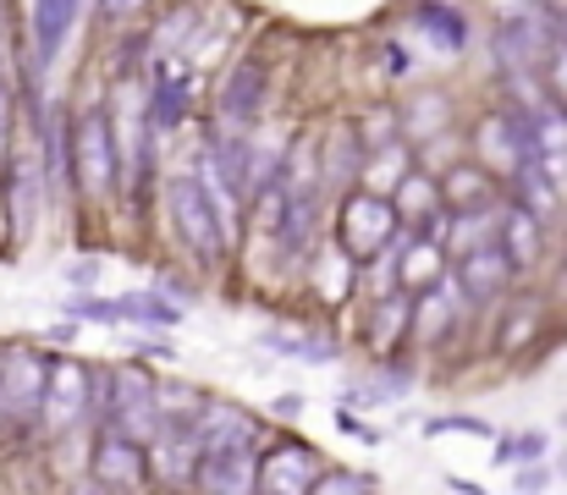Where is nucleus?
Returning a JSON list of instances; mask_svg holds the SVG:
<instances>
[{"mask_svg": "<svg viewBox=\"0 0 567 495\" xmlns=\"http://www.w3.org/2000/svg\"><path fill=\"white\" fill-rule=\"evenodd\" d=\"M193 479L215 495H248L259 485V457H254V424L231 408H215L198 419V457H193Z\"/></svg>", "mask_w": 567, "mask_h": 495, "instance_id": "f257e3e1", "label": "nucleus"}, {"mask_svg": "<svg viewBox=\"0 0 567 495\" xmlns=\"http://www.w3.org/2000/svg\"><path fill=\"white\" fill-rule=\"evenodd\" d=\"M402 220H396V204L380 198V193H348L337 204V248L353 259V265H375L380 254L396 243Z\"/></svg>", "mask_w": 567, "mask_h": 495, "instance_id": "f03ea898", "label": "nucleus"}, {"mask_svg": "<svg viewBox=\"0 0 567 495\" xmlns=\"http://www.w3.org/2000/svg\"><path fill=\"white\" fill-rule=\"evenodd\" d=\"M166 204H172V220L183 231V248H188L198 265H220L226 254V220H220V204L204 182L193 176H172L166 182Z\"/></svg>", "mask_w": 567, "mask_h": 495, "instance_id": "7ed1b4c3", "label": "nucleus"}, {"mask_svg": "<svg viewBox=\"0 0 567 495\" xmlns=\"http://www.w3.org/2000/svg\"><path fill=\"white\" fill-rule=\"evenodd\" d=\"M100 419H105V430L133 435V441L150 446L155 430H161V419H166V408H161V385H155L144 369H116V374H105Z\"/></svg>", "mask_w": 567, "mask_h": 495, "instance_id": "20e7f679", "label": "nucleus"}, {"mask_svg": "<svg viewBox=\"0 0 567 495\" xmlns=\"http://www.w3.org/2000/svg\"><path fill=\"white\" fill-rule=\"evenodd\" d=\"M72 176L89 198H105L122 176V155H116V127L105 111H83L72 122Z\"/></svg>", "mask_w": 567, "mask_h": 495, "instance_id": "39448f33", "label": "nucleus"}, {"mask_svg": "<svg viewBox=\"0 0 567 495\" xmlns=\"http://www.w3.org/2000/svg\"><path fill=\"white\" fill-rule=\"evenodd\" d=\"M44 374H50V358L44 352L6 347L0 352V419L33 424L39 419V402H44Z\"/></svg>", "mask_w": 567, "mask_h": 495, "instance_id": "423d86ee", "label": "nucleus"}, {"mask_svg": "<svg viewBox=\"0 0 567 495\" xmlns=\"http://www.w3.org/2000/svg\"><path fill=\"white\" fill-rule=\"evenodd\" d=\"M474 161L485 165L491 176H518L524 161H535V144H529V116L518 111H496L474 127Z\"/></svg>", "mask_w": 567, "mask_h": 495, "instance_id": "0eeeda50", "label": "nucleus"}, {"mask_svg": "<svg viewBox=\"0 0 567 495\" xmlns=\"http://www.w3.org/2000/svg\"><path fill=\"white\" fill-rule=\"evenodd\" d=\"M89 391H94L89 369H83L78 358H55V363H50V374H44L39 424H44L50 435H66L72 424H83V413H89Z\"/></svg>", "mask_w": 567, "mask_h": 495, "instance_id": "6e6552de", "label": "nucleus"}, {"mask_svg": "<svg viewBox=\"0 0 567 495\" xmlns=\"http://www.w3.org/2000/svg\"><path fill=\"white\" fill-rule=\"evenodd\" d=\"M507 287H513V259H507L496 243H480V248H468V254L457 259V298H463V303L485 309V303H496Z\"/></svg>", "mask_w": 567, "mask_h": 495, "instance_id": "1a4fd4ad", "label": "nucleus"}, {"mask_svg": "<svg viewBox=\"0 0 567 495\" xmlns=\"http://www.w3.org/2000/svg\"><path fill=\"white\" fill-rule=\"evenodd\" d=\"M89 468H94V485H105V491H138V485H144V468H150V457H144V441L105 430V435L94 441V457H89Z\"/></svg>", "mask_w": 567, "mask_h": 495, "instance_id": "9d476101", "label": "nucleus"}, {"mask_svg": "<svg viewBox=\"0 0 567 495\" xmlns=\"http://www.w3.org/2000/svg\"><path fill=\"white\" fill-rule=\"evenodd\" d=\"M315 468H320V457L309 446H276L270 457H259V491L303 495V491H315V479H320Z\"/></svg>", "mask_w": 567, "mask_h": 495, "instance_id": "9b49d317", "label": "nucleus"}, {"mask_svg": "<svg viewBox=\"0 0 567 495\" xmlns=\"http://www.w3.org/2000/svg\"><path fill=\"white\" fill-rule=\"evenodd\" d=\"M391 204H396V220L402 226H413V231H441L446 226V204H441V182H430L424 171H408L402 182H396V193H391Z\"/></svg>", "mask_w": 567, "mask_h": 495, "instance_id": "f8f14e48", "label": "nucleus"}, {"mask_svg": "<svg viewBox=\"0 0 567 495\" xmlns=\"http://www.w3.org/2000/svg\"><path fill=\"white\" fill-rule=\"evenodd\" d=\"M441 270H446L441 237H435V231H413V243L396 254V292L419 298V292H430V287L441 281Z\"/></svg>", "mask_w": 567, "mask_h": 495, "instance_id": "ddd939ff", "label": "nucleus"}, {"mask_svg": "<svg viewBox=\"0 0 567 495\" xmlns=\"http://www.w3.org/2000/svg\"><path fill=\"white\" fill-rule=\"evenodd\" d=\"M441 204H446V215H457V209H491L496 204V176L480 161H457L441 176Z\"/></svg>", "mask_w": 567, "mask_h": 495, "instance_id": "4468645a", "label": "nucleus"}, {"mask_svg": "<svg viewBox=\"0 0 567 495\" xmlns=\"http://www.w3.org/2000/svg\"><path fill=\"white\" fill-rule=\"evenodd\" d=\"M83 0H33V61L50 66L66 44V33L78 28Z\"/></svg>", "mask_w": 567, "mask_h": 495, "instance_id": "2eb2a0df", "label": "nucleus"}, {"mask_svg": "<svg viewBox=\"0 0 567 495\" xmlns=\"http://www.w3.org/2000/svg\"><path fill=\"white\" fill-rule=\"evenodd\" d=\"M259 100H265V66H259V61H243V66L226 78V89H220V116H226L231 127H243V122H254Z\"/></svg>", "mask_w": 567, "mask_h": 495, "instance_id": "dca6fc26", "label": "nucleus"}, {"mask_svg": "<svg viewBox=\"0 0 567 495\" xmlns=\"http://www.w3.org/2000/svg\"><path fill=\"white\" fill-rule=\"evenodd\" d=\"M496 248L513 259V270H529L535 259H540V215L535 209H507L502 215V237H496Z\"/></svg>", "mask_w": 567, "mask_h": 495, "instance_id": "f3484780", "label": "nucleus"}, {"mask_svg": "<svg viewBox=\"0 0 567 495\" xmlns=\"http://www.w3.org/2000/svg\"><path fill=\"white\" fill-rule=\"evenodd\" d=\"M183 116H188V72H183L177 61H166V66H161V78H155L150 122H155V127H177Z\"/></svg>", "mask_w": 567, "mask_h": 495, "instance_id": "a211bd4d", "label": "nucleus"}, {"mask_svg": "<svg viewBox=\"0 0 567 495\" xmlns=\"http://www.w3.org/2000/svg\"><path fill=\"white\" fill-rule=\"evenodd\" d=\"M11 187H17V198H11V209H17V237H28V231H33V204H39V193H33V161L11 165Z\"/></svg>", "mask_w": 567, "mask_h": 495, "instance_id": "6ab92c4d", "label": "nucleus"}, {"mask_svg": "<svg viewBox=\"0 0 567 495\" xmlns=\"http://www.w3.org/2000/svg\"><path fill=\"white\" fill-rule=\"evenodd\" d=\"M419 22H424V33L435 28L446 44H463V17H457V11H446V6H424V11H419Z\"/></svg>", "mask_w": 567, "mask_h": 495, "instance_id": "aec40b11", "label": "nucleus"}, {"mask_svg": "<svg viewBox=\"0 0 567 495\" xmlns=\"http://www.w3.org/2000/svg\"><path fill=\"white\" fill-rule=\"evenodd\" d=\"M540 66H546V78H551V94L567 105V39L563 33L551 39V50H546V61H540Z\"/></svg>", "mask_w": 567, "mask_h": 495, "instance_id": "412c9836", "label": "nucleus"}, {"mask_svg": "<svg viewBox=\"0 0 567 495\" xmlns=\"http://www.w3.org/2000/svg\"><path fill=\"white\" fill-rule=\"evenodd\" d=\"M315 491H370V479H359V474H320Z\"/></svg>", "mask_w": 567, "mask_h": 495, "instance_id": "4be33fe9", "label": "nucleus"}, {"mask_svg": "<svg viewBox=\"0 0 567 495\" xmlns=\"http://www.w3.org/2000/svg\"><path fill=\"white\" fill-rule=\"evenodd\" d=\"M144 0H100V11H105V22H127L133 11H138Z\"/></svg>", "mask_w": 567, "mask_h": 495, "instance_id": "5701e85b", "label": "nucleus"}, {"mask_svg": "<svg viewBox=\"0 0 567 495\" xmlns=\"http://www.w3.org/2000/svg\"><path fill=\"white\" fill-rule=\"evenodd\" d=\"M6 133H11V89L0 83V165H6Z\"/></svg>", "mask_w": 567, "mask_h": 495, "instance_id": "b1692460", "label": "nucleus"}, {"mask_svg": "<svg viewBox=\"0 0 567 495\" xmlns=\"http://www.w3.org/2000/svg\"><path fill=\"white\" fill-rule=\"evenodd\" d=\"M0 28H6V11H0Z\"/></svg>", "mask_w": 567, "mask_h": 495, "instance_id": "393cba45", "label": "nucleus"}]
</instances>
